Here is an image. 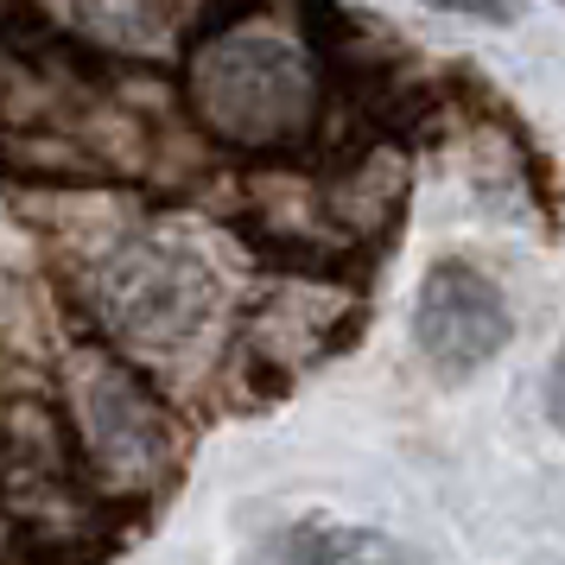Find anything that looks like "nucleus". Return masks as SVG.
<instances>
[{
  "label": "nucleus",
  "mask_w": 565,
  "mask_h": 565,
  "mask_svg": "<svg viewBox=\"0 0 565 565\" xmlns=\"http://www.w3.org/2000/svg\"><path fill=\"white\" fill-rule=\"evenodd\" d=\"M191 103L230 147H292L318 121V77L274 32H230L191 64Z\"/></svg>",
  "instance_id": "1"
},
{
  "label": "nucleus",
  "mask_w": 565,
  "mask_h": 565,
  "mask_svg": "<svg viewBox=\"0 0 565 565\" xmlns=\"http://www.w3.org/2000/svg\"><path fill=\"white\" fill-rule=\"evenodd\" d=\"M96 311L134 350H184L216 311V274L191 248L128 242L96 267Z\"/></svg>",
  "instance_id": "2"
},
{
  "label": "nucleus",
  "mask_w": 565,
  "mask_h": 565,
  "mask_svg": "<svg viewBox=\"0 0 565 565\" xmlns=\"http://www.w3.org/2000/svg\"><path fill=\"white\" fill-rule=\"evenodd\" d=\"M83 438H89V463L115 489L159 483L179 458V433H172L166 407L134 382L128 369H89V382H83Z\"/></svg>",
  "instance_id": "3"
},
{
  "label": "nucleus",
  "mask_w": 565,
  "mask_h": 565,
  "mask_svg": "<svg viewBox=\"0 0 565 565\" xmlns=\"http://www.w3.org/2000/svg\"><path fill=\"white\" fill-rule=\"evenodd\" d=\"M71 502H77V458L64 413L39 394L0 401V509L20 521H57Z\"/></svg>",
  "instance_id": "4"
},
{
  "label": "nucleus",
  "mask_w": 565,
  "mask_h": 565,
  "mask_svg": "<svg viewBox=\"0 0 565 565\" xmlns=\"http://www.w3.org/2000/svg\"><path fill=\"white\" fill-rule=\"evenodd\" d=\"M413 337H419V350L445 375H470V369H483L509 343V299L470 260H438L433 274L419 280Z\"/></svg>",
  "instance_id": "5"
},
{
  "label": "nucleus",
  "mask_w": 565,
  "mask_h": 565,
  "mask_svg": "<svg viewBox=\"0 0 565 565\" xmlns=\"http://www.w3.org/2000/svg\"><path fill=\"white\" fill-rule=\"evenodd\" d=\"M166 7L172 0H71L77 26L96 32L115 52H153L159 39H166V26H172Z\"/></svg>",
  "instance_id": "6"
},
{
  "label": "nucleus",
  "mask_w": 565,
  "mask_h": 565,
  "mask_svg": "<svg viewBox=\"0 0 565 565\" xmlns=\"http://www.w3.org/2000/svg\"><path fill=\"white\" fill-rule=\"evenodd\" d=\"M292 559L299 565H426L413 546H401L394 534H375V527H299Z\"/></svg>",
  "instance_id": "7"
},
{
  "label": "nucleus",
  "mask_w": 565,
  "mask_h": 565,
  "mask_svg": "<svg viewBox=\"0 0 565 565\" xmlns=\"http://www.w3.org/2000/svg\"><path fill=\"white\" fill-rule=\"evenodd\" d=\"M426 7H438V13H477V20H502L509 13L502 0H426Z\"/></svg>",
  "instance_id": "8"
},
{
  "label": "nucleus",
  "mask_w": 565,
  "mask_h": 565,
  "mask_svg": "<svg viewBox=\"0 0 565 565\" xmlns=\"http://www.w3.org/2000/svg\"><path fill=\"white\" fill-rule=\"evenodd\" d=\"M13 318H20V280H13V267L0 260V331H7Z\"/></svg>",
  "instance_id": "9"
}]
</instances>
